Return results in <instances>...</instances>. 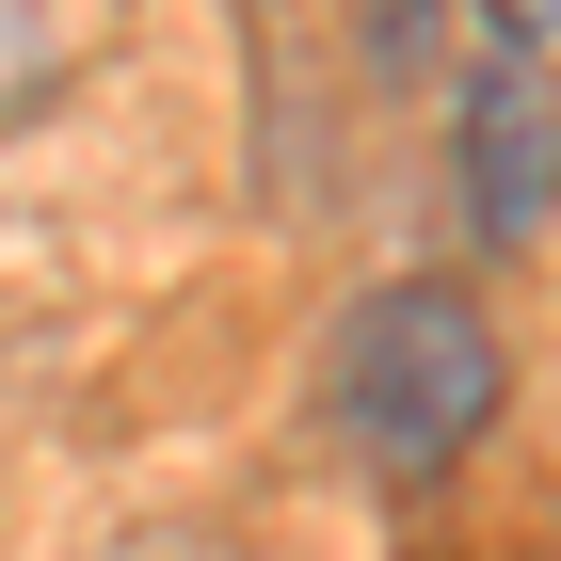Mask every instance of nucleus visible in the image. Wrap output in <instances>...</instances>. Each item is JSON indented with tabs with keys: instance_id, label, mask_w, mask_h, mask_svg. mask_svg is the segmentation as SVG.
<instances>
[{
	"instance_id": "obj_1",
	"label": "nucleus",
	"mask_w": 561,
	"mask_h": 561,
	"mask_svg": "<svg viewBox=\"0 0 561 561\" xmlns=\"http://www.w3.org/2000/svg\"><path fill=\"white\" fill-rule=\"evenodd\" d=\"M321 401H337V433H353L386 481H433L481 417H497V321H481L466 289H369V305L337 321Z\"/></svg>"
},
{
	"instance_id": "obj_2",
	"label": "nucleus",
	"mask_w": 561,
	"mask_h": 561,
	"mask_svg": "<svg viewBox=\"0 0 561 561\" xmlns=\"http://www.w3.org/2000/svg\"><path fill=\"white\" fill-rule=\"evenodd\" d=\"M466 209L497 241H546V48H497L466 81Z\"/></svg>"
},
{
	"instance_id": "obj_3",
	"label": "nucleus",
	"mask_w": 561,
	"mask_h": 561,
	"mask_svg": "<svg viewBox=\"0 0 561 561\" xmlns=\"http://www.w3.org/2000/svg\"><path fill=\"white\" fill-rule=\"evenodd\" d=\"M48 65H65V33H48L33 0H0V96H48Z\"/></svg>"
},
{
	"instance_id": "obj_4",
	"label": "nucleus",
	"mask_w": 561,
	"mask_h": 561,
	"mask_svg": "<svg viewBox=\"0 0 561 561\" xmlns=\"http://www.w3.org/2000/svg\"><path fill=\"white\" fill-rule=\"evenodd\" d=\"M369 33H386V65H401V48H417V0H369Z\"/></svg>"
},
{
	"instance_id": "obj_5",
	"label": "nucleus",
	"mask_w": 561,
	"mask_h": 561,
	"mask_svg": "<svg viewBox=\"0 0 561 561\" xmlns=\"http://www.w3.org/2000/svg\"><path fill=\"white\" fill-rule=\"evenodd\" d=\"M497 16H514V48H546V0H497Z\"/></svg>"
}]
</instances>
